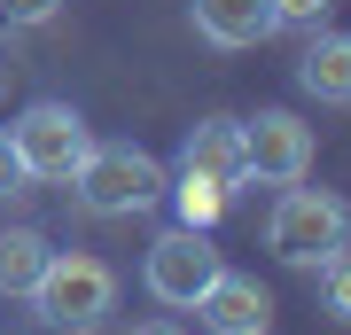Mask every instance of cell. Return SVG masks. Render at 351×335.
<instances>
[{
  "instance_id": "8992f818",
  "label": "cell",
  "mask_w": 351,
  "mask_h": 335,
  "mask_svg": "<svg viewBox=\"0 0 351 335\" xmlns=\"http://www.w3.org/2000/svg\"><path fill=\"white\" fill-rule=\"evenodd\" d=\"M313 125L297 110H258L242 117V179H265V187H289V179H313Z\"/></svg>"
},
{
  "instance_id": "9c48e42d",
  "label": "cell",
  "mask_w": 351,
  "mask_h": 335,
  "mask_svg": "<svg viewBox=\"0 0 351 335\" xmlns=\"http://www.w3.org/2000/svg\"><path fill=\"white\" fill-rule=\"evenodd\" d=\"M297 94H313L320 110H351V32H320L297 55Z\"/></svg>"
},
{
  "instance_id": "4fadbf2b",
  "label": "cell",
  "mask_w": 351,
  "mask_h": 335,
  "mask_svg": "<svg viewBox=\"0 0 351 335\" xmlns=\"http://www.w3.org/2000/svg\"><path fill=\"white\" fill-rule=\"evenodd\" d=\"M320 288H328V320L351 327V249H336V258L320 265Z\"/></svg>"
},
{
  "instance_id": "3957f363",
  "label": "cell",
  "mask_w": 351,
  "mask_h": 335,
  "mask_svg": "<svg viewBox=\"0 0 351 335\" xmlns=\"http://www.w3.org/2000/svg\"><path fill=\"white\" fill-rule=\"evenodd\" d=\"M265 249L281 265H328L336 249H351V203L328 195V187H304L289 179L265 211Z\"/></svg>"
},
{
  "instance_id": "7a4b0ae2",
  "label": "cell",
  "mask_w": 351,
  "mask_h": 335,
  "mask_svg": "<svg viewBox=\"0 0 351 335\" xmlns=\"http://www.w3.org/2000/svg\"><path fill=\"white\" fill-rule=\"evenodd\" d=\"M164 187H172V172H164L149 149H133V140H94V149H86V164L71 172L78 211H94V219H133V211H156V203H164Z\"/></svg>"
},
{
  "instance_id": "6da1fadb",
  "label": "cell",
  "mask_w": 351,
  "mask_h": 335,
  "mask_svg": "<svg viewBox=\"0 0 351 335\" xmlns=\"http://www.w3.org/2000/svg\"><path fill=\"white\" fill-rule=\"evenodd\" d=\"M24 304H32V320L55 327V335H101L110 312H117V265L94 258V249H55Z\"/></svg>"
},
{
  "instance_id": "e0dca14e",
  "label": "cell",
  "mask_w": 351,
  "mask_h": 335,
  "mask_svg": "<svg viewBox=\"0 0 351 335\" xmlns=\"http://www.w3.org/2000/svg\"><path fill=\"white\" fill-rule=\"evenodd\" d=\"M133 335H180V327H172V320H141Z\"/></svg>"
},
{
  "instance_id": "5b68a950",
  "label": "cell",
  "mask_w": 351,
  "mask_h": 335,
  "mask_svg": "<svg viewBox=\"0 0 351 335\" xmlns=\"http://www.w3.org/2000/svg\"><path fill=\"white\" fill-rule=\"evenodd\" d=\"M8 140H16L24 179H71L78 164H86V149H94L86 117H78L71 101H32V110L8 125Z\"/></svg>"
},
{
  "instance_id": "5bb4252c",
  "label": "cell",
  "mask_w": 351,
  "mask_h": 335,
  "mask_svg": "<svg viewBox=\"0 0 351 335\" xmlns=\"http://www.w3.org/2000/svg\"><path fill=\"white\" fill-rule=\"evenodd\" d=\"M328 8H336V0H274L281 32H313V24H328Z\"/></svg>"
},
{
  "instance_id": "9a60e30c",
  "label": "cell",
  "mask_w": 351,
  "mask_h": 335,
  "mask_svg": "<svg viewBox=\"0 0 351 335\" xmlns=\"http://www.w3.org/2000/svg\"><path fill=\"white\" fill-rule=\"evenodd\" d=\"M63 0H0V24H47Z\"/></svg>"
},
{
  "instance_id": "30bf717a",
  "label": "cell",
  "mask_w": 351,
  "mask_h": 335,
  "mask_svg": "<svg viewBox=\"0 0 351 335\" xmlns=\"http://www.w3.org/2000/svg\"><path fill=\"white\" fill-rule=\"evenodd\" d=\"M180 172H203V179L242 187V117H203V125H188V140H180Z\"/></svg>"
},
{
  "instance_id": "ba28073f",
  "label": "cell",
  "mask_w": 351,
  "mask_h": 335,
  "mask_svg": "<svg viewBox=\"0 0 351 335\" xmlns=\"http://www.w3.org/2000/svg\"><path fill=\"white\" fill-rule=\"evenodd\" d=\"M188 24L203 47L242 55V47H265L281 32V16H274V0H188Z\"/></svg>"
},
{
  "instance_id": "ac0fdd59",
  "label": "cell",
  "mask_w": 351,
  "mask_h": 335,
  "mask_svg": "<svg viewBox=\"0 0 351 335\" xmlns=\"http://www.w3.org/2000/svg\"><path fill=\"white\" fill-rule=\"evenodd\" d=\"M265 335H274V327H265Z\"/></svg>"
},
{
  "instance_id": "52a82bcc",
  "label": "cell",
  "mask_w": 351,
  "mask_h": 335,
  "mask_svg": "<svg viewBox=\"0 0 351 335\" xmlns=\"http://www.w3.org/2000/svg\"><path fill=\"white\" fill-rule=\"evenodd\" d=\"M195 320L211 327V335H265V327H274V297L258 288V273L219 265V281L195 297Z\"/></svg>"
},
{
  "instance_id": "2e32d148",
  "label": "cell",
  "mask_w": 351,
  "mask_h": 335,
  "mask_svg": "<svg viewBox=\"0 0 351 335\" xmlns=\"http://www.w3.org/2000/svg\"><path fill=\"white\" fill-rule=\"evenodd\" d=\"M0 195H24V164H16V140L0 125Z\"/></svg>"
},
{
  "instance_id": "8fae6325",
  "label": "cell",
  "mask_w": 351,
  "mask_h": 335,
  "mask_svg": "<svg viewBox=\"0 0 351 335\" xmlns=\"http://www.w3.org/2000/svg\"><path fill=\"white\" fill-rule=\"evenodd\" d=\"M47 234H39V226H8V234H0V297H32V281L47 273Z\"/></svg>"
},
{
  "instance_id": "277c9868",
  "label": "cell",
  "mask_w": 351,
  "mask_h": 335,
  "mask_svg": "<svg viewBox=\"0 0 351 335\" xmlns=\"http://www.w3.org/2000/svg\"><path fill=\"white\" fill-rule=\"evenodd\" d=\"M219 249L203 226H164V234L149 242V258H141V288H149L156 304H172V312H195V297L219 281Z\"/></svg>"
},
{
  "instance_id": "7c38bea8",
  "label": "cell",
  "mask_w": 351,
  "mask_h": 335,
  "mask_svg": "<svg viewBox=\"0 0 351 335\" xmlns=\"http://www.w3.org/2000/svg\"><path fill=\"white\" fill-rule=\"evenodd\" d=\"M164 203L180 211V226H203V234H211V226L226 219V203H234V187H226V179H203V172H180L172 187H164Z\"/></svg>"
}]
</instances>
